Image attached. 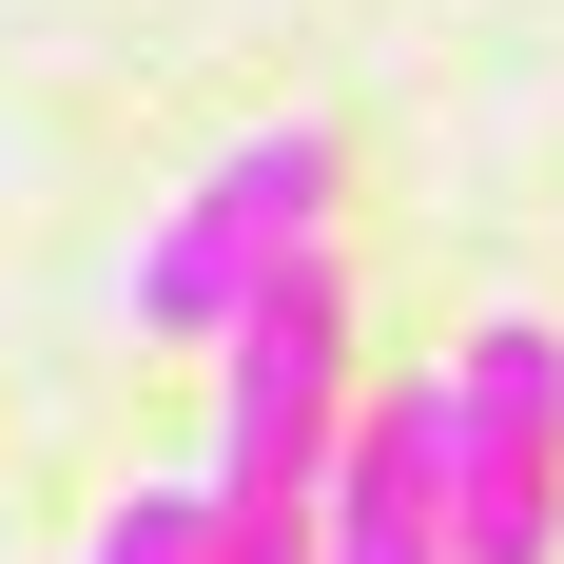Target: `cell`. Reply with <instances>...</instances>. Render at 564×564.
<instances>
[{
  "instance_id": "obj_1",
  "label": "cell",
  "mask_w": 564,
  "mask_h": 564,
  "mask_svg": "<svg viewBox=\"0 0 564 564\" xmlns=\"http://www.w3.org/2000/svg\"><path fill=\"white\" fill-rule=\"evenodd\" d=\"M332 448H350V273H332V234H312L215 332V487L234 507H312Z\"/></svg>"
},
{
  "instance_id": "obj_2",
  "label": "cell",
  "mask_w": 564,
  "mask_h": 564,
  "mask_svg": "<svg viewBox=\"0 0 564 564\" xmlns=\"http://www.w3.org/2000/svg\"><path fill=\"white\" fill-rule=\"evenodd\" d=\"M312 234H332V137H312V117H253V137L156 215V253H137V332H156V350H215Z\"/></svg>"
},
{
  "instance_id": "obj_3",
  "label": "cell",
  "mask_w": 564,
  "mask_h": 564,
  "mask_svg": "<svg viewBox=\"0 0 564 564\" xmlns=\"http://www.w3.org/2000/svg\"><path fill=\"white\" fill-rule=\"evenodd\" d=\"M448 564H564V332L487 312L448 350Z\"/></svg>"
},
{
  "instance_id": "obj_4",
  "label": "cell",
  "mask_w": 564,
  "mask_h": 564,
  "mask_svg": "<svg viewBox=\"0 0 564 564\" xmlns=\"http://www.w3.org/2000/svg\"><path fill=\"white\" fill-rule=\"evenodd\" d=\"M312 525H332V564H448V370L350 409V448H332V487H312Z\"/></svg>"
},
{
  "instance_id": "obj_5",
  "label": "cell",
  "mask_w": 564,
  "mask_h": 564,
  "mask_svg": "<svg viewBox=\"0 0 564 564\" xmlns=\"http://www.w3.org/2000/svg\"><path fill=\"white\" fill-rule=\"evenodd\" d=\"M78 564H215V467H156V487H117Z\"/></svg>"
},
{
  "instance_id": "obj_6",
  "label": "cell",
  "mask_w": 564,
  "mask_h": 564,
  "mask_svg": "<svg viewBox=\"0 0 564 564\" xmlns=\"http://www.w3.org/2000/svg\"><path fill=\"white\" fill-rule=\"evenodd\" d=\"M215 564H332V525H312V507H234V487H215Z\"/></svg>"
}]
</instances>
